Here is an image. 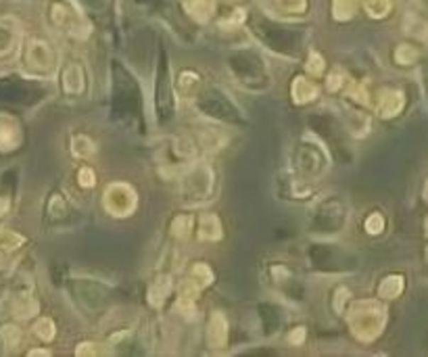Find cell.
Listing matches in <instances>:
<instances>
[{"mask_svg": "<svg viewBox=\"0 0 428 357\" xmlns=\"http://www.w3.org/2000/svg\"><path fill=\"white\" fill-rule=\"evenodd\" d=\"M26 243V238L9 228H2L0 226V251H15L19 249L21 245Z\"/></svg>", "mask_w": 428, "mask_h": 357, "instance_id": "cell-19", "label": "cell"}, {"mask_svg": "<svg viewBox=\"0 0 428 357\" xmlns=\"http://www.w3.org/2000/svg\"><path fill=\"white\" fill-rule=\"evenodd\" d=\"M427 194H428V182H427Z\"/></svg>", "mask_w": 428, "mask_h": 357, "instance_id": "cell-39", "label": "cell"}, {"mask_svg": "<svg viewBox=\"0 0 428 357\" xmlns=\"http://www.w3.org/2000/svg\"><path fill=\"white\" fill-rule=\"evenodd\" d=\"M72 150L75 157H79V159H88V157H92V155L97 153V144L92 143L88 136L79 134V136H73Z\"/></svg>", "mask_w": 428, "mask_h": 357, "instance_id": "cell-17", "label": "cell"}, {"mask_svg": "<svg viewBox=\"0 0 428 357\" xmlns=\"http://www.w3.org/2000/svg\"><path fill=\"white\" fill-rule=\"evenodd\" d=\"M349 326L356 339L370 343L380 336L387 324V309L378 301H357L349 309Z\"/></svg>", "mask_w": 428, "mask_h": 357, "instance_id": "cell-1", "label": "cell"}, {"mask_svg": "<svg viewBox=\"0 0 428 357\" xmlns=\"http://www.w3.org/2000/svg\"><path fill=\"white\" fill-rule=\"evenodd\" d=\"M199 292H201V286L197 285L192 278H190V280H184L182 286H180V295H182L184 299H192V301H197V299H199Z\"/></svg>", "mask_w": 428, "mask_h": 357, "instance_id": "cell-28", "label": "cell"}, {"mask_svg": "<svg viewBox=\"0 0 428 357\" xmlns=\"http://www.w3.org/2000/svg\"><path fill=\"white\" fill-rule=\"evenodd\" d=\"M276 4L290 15H303L307 11V0H276Z\"/></svg>", "mask_w": 428, "mask_h": 357, "instance_id": "cell-26", "label": "cell"}, {"mask_svg": "<svg viewBox=\"0 0 428 357\" xmlns=\"http://www.w3.org/2000/svg\"><path fill=\"white\" fill-rule=\"evenodd\" d=\"M103 203H105V209L111 215L126 217V215H130L136 209L138 197H136L132 186H128L124 182H115V184H109L107 186Z\"/></svg>", "mask_w": 428, "mask_h": 357, "instance_id": "cell-2", "label": "cell"}, {"mask_svg": "<svg viewBox=\"0 0 428 357\" xmlns=\"http://www.w3.org/2000/svg\"><path fill=\"white\" fill-rule=\"evenodd\" d=\"M349 297V290L347 288H339L336 290V301H334V309L341 314L343 312V303H345V299Z\"/></svg>", "mask_w": 428, "mask_h": 357, "instance_id": "cell-35", "label": "cell"}, {"mask_svg": "<svg viewBox=\"0 0 428 357\" xmlns=\"http://www.w3.org/2000/svg\"><path fill=\"white\" fill-rule=\"evenodd\" d=\"M395 61L399 65H414L418 61V50L412 44H401L395 50Z\"/></svg>", "mask_w": 428, "mask_h": 357, "instance_id": "cell-22", "label": "cell"}, {"mask_svg": "<svg viewBox=\"0 0 428 357\" xmlns=\"http://www.w3.org/2000/svg\"><path fill=\"white\" fill-rule=\"evenodd\" d=\"M94 182H97V176H94V172H92L90 167H82V170L77 172V184H79L82 188H92Z\"/></svg>", "mask_w": 428, "mask_h": 357, "instance_id": "cell-31", "label": "cell"}, {"mask_svg": "<svg viewBox=\"0 0 428 357\" xmlns=\"http://www.w3.org/2000/svg\"><path fill=\"white\" fill-rule=\"evenodd\" d=\"M34 334H36L40 341L44 343H50L57 334V328H55V322L50 318H40V320L34 324Z\"/></svg>", "mask_w": 428, "mask_h": 357, "instance_id": "cell-21", "label": "cell"}, {"mask_svg": "<svg viewBox=\"0 0 428 357\" xmlns=\"http://www.w3.org/2000/svg\"><path fill=\"white\" fill-rule=\"evenodd\" d=\"M184 9H186V13H188L192 19L205 23V21H209V17L214 15L215 2L214 0H186V2H184Z\"/></svg>", "mask_w": 428, "mask_h": 357, "instance_id": "cell-10", "label": "cell"}, {"mask_svg": "<svg viewBox=\"0 0 428 357\" xmlns=\"http://www.w3.org/2000/svg\"><path fill=\"white\" fill-rule=\"evenodd\" d=\"M0 341L2 345L11 351V349H17L19 343H21V328L15 326V324H4L0 328Z\"/></svg>", "mask_w": 428, "mask_h": 357, "instance_id": "cell-14", "label": "cell"}, {"mask_svg": "<svg viewBox=\"0 0 428 357\" xmlns=\"http://www.w3.org/2000/svg\"><path fill=\"white\" fill-rule=\"evenodd\" d=\"M38 301L34 297H30V295H21L17 301H15V305H13V312H15V316L17 318H21V320H30V318H34L38 314Z\"/></svg>", "mask_w": 428, "mask_h": 357, "instance_id": "cell-12", "label": "cell"}, {"mask_svg": "<svg viewBox=\"0 0 428 357\" xmlns=\"http://www.w3.org/2000/svg\"><path fill=\"white\" fill-rule=\"evenodd\" d=\"M30 356H50V351H46V349H34V351H30Z\"/></svg>", "mask_w": 428, "mask_h": 357, "instance_id": "cell-37", "label": "cell"}, {"mask_svg": "<svg viewBox=\"0 0 428 357\" xmlns=\"http://www.w3.org/2000/svg\"><path fill=\"white\" fill-rule=\"evenodd\" d=\"M17 42V30L9 26L6 21H0V57L9 55Z\"/></svg>", "mask_w": 428, "mask_h": 357, "instance_id": "cell-18", "label": "cell"}, {"mask_svg": "<svg viewBox=\"0 0 428 357\" xmlns=\"http://www.w3.org/2000/svg\"><path fill=\"white\" fill-rule=\"evenodd\" d=\"M345 84V77H343V73L334 72L328 75V82H326V86H328V90H332V92H336L341 86Z\"/></svg>", "mask_w": 428, "mask_h": 357, "instance_id": "cell-33", "label": "cell"}, {"mask_svg": "<svg viewBox=\"0 0 428 357\" xmlns=\"http://www.w3.org/2000/svg\"><path fill=\"white\" fill-rule=\"evenodd\" d=\"M427 232H428V219H427Z\"/></svg>", "mask_w": 428, "mask_h": 357, "instance_id": "cell-40", "label": "cell"}, {"mask_svg": "<svg viewBox=\"0 0 428 357\" xmlns=\"http://www.w3.org/2000/svg\"><path fill=\"white\" fill-rule=\"evenodd\" d=\"M99 353H101V349L94 343H82L75 349V356H99Z\"/></svg>", "mask_w": 428, "mask_h": 357, "instance_id": "cell-32", "label": "cell"}, {"mask_svg": "<svg viewBox=\"0 0 428 357\" xmlns=\"http://www.w3.org/2000/svg\"><path fill=\"white\" fill-rule=\"evenodd\" d=\"M50 17H53V21H55L59 28H63V26H70V21H72V11H70L65 4L57 2V4H53Z\"/></svg>", "mask_w": 428, "mask_h": 357, "instance_id": "cell-25", "label": "cell"}, {"mask_svg": "<svg viewBox=\"0 0 428 357\" xmlns=\"http://www.w3.org/2000/svg\"><path fill=\"white\" fill-rule=\"evenodd\" d=\"M9 209H11V199L9 197H0V217H4V215L9 214Z\"/></svg>", "mask_w": 428, "mask_h": 357, "instance_id": "cell-36", "label": "cell"}, {"mask_svg": "<svg viewBox=\"0 0 428 357\" xmlns=\"http://www.w3.org/2000/svg\"><path fill=\"white\" fill-rule=\"evenodd\" d=\"M290 97H292V101L297 105H305V103H309V101H314L318 97V86L312 79H307L303 75H297L292 79V86H290Z\"/></svg>", "mask_w": 428, "mask_h": 357, "instance_id": "cell-6", "label": "cell"}, {"mask_svg": "<svg viewBox=\"0 0 428 357\" xmlns=\"http://www.w3.org/2000/svg\"><path fill=\"white\" fill-rule=\"evenodd\" d=\"M63 88L67 94H82L84 88H86V79H84V70L79 63H70L67 70L63 73Z\"/></svg>", "mask_w": 428, "mask_h": 357, "instance_id": "cell-7", "label": "cell"}, {"mask_svg": "<svg viewBox=\"0 0 428 357\" xmlns=\"http://www.w3.org/2000/svg\"><path fill=\"white\" fill-rule=\"evenodd\" d=\"M405 107V97L401 90H395V88H385L380 90L378 94V105H376V111L383 119H391V117H397L401 111Z\"/></svg>", "mask_w": 428, "mask_h": 357, "instance_id": "cell-4", "label": "cell"}, {"mask_svg": "<svg viewBox=\"0 0 428 357\" xmlns=\"http://www.w3.org/2000/svg\"><path fill=\"white\" fill-rule=\"evenodd\" d=\"M201 77L194 72H182L178 77V90L182 97H192V92L199 88Z\"/></svg>", "mask_w": 428, "mask_h": 357, "instance_id": "cell-20", "label": "cell"}, {"mask_svg": "<svg viewBox=\"0 0 428 357\" xmlns=\"http://www.w3.org/2000/svg\"><path fill=\"white\" fill-rule=\"evenodd\" d=\"M403 288H405L403 276L391 274V276H387V278L380 282V286H378V297H380V299H397V297L403 292Z\"/></svg>", "mask_w": 428, "mask_h": 357, "instance_id": "cell-11", "label": "cell"}, {"mask_svg": "<svg viewBox=\"0 0 428 357\" xmlns=\"http://www.w3.org/2000/svg\"><path fill=\"white\" fill-rule=\"evenodd\" d=\"M366 230L368 234H380L385 230V217L380 214H372L366 219Z\"/></svg>", "mask_w": 428, "mask_h": 357, "instance_id": "cell-27", "label": "cell"}, {"mask_svg": "<svg viewBox=\"0 0 428 357\" xmlns=\"http://www.w3.org/2000/svg\"><path fill=\"white\" fill-rule=\"evenodd\" d=\"M363 9L372 19H385L393 9L391 0H363Z\"/></svg>", "mask_w": 428, "mask_h": 357, "instance_id": "cell-16", "label": "cell"}, {"mask_svg": "<svg viewBox=\"0 0 428 357\" xmlns=\"http://www.w3.org/2000/svg\"><path fill=\"white\" fill-rule=\"evenodd\" d=\"M26 63L32 72L50 73L55 70L57 59H55V53L48 42L34 38L26 46Z\"/></svg>", "mask_w": 428, "mask_h": 357, "instance_id": "cell-3", "label": "cell"}, {"mask_svg": "<svg viewBox=\"0 0 428 357\" xmlns=\"http://www.w3.org/2000/svg\"><path fill=\"white\" fill-rule=\"evenodd\" d=\"M192 280L201 286V288L209 286L214 282V272H212V268H209L207 263H197V265L192 268Z\"/></svg>", "mask_w": 428, "mask_h": 357, "instance_id": "cell-24", "label": "cell"}, {"mask_svg": "<svg viewBox=\"0 0 428 357\" xmlns=\"http://www.w3.org/2000/svg\"><path fill=\"white\" fill-rule=\"evenodd\" d=\"M303 341H305V328H303V326L295 328V330L288 334V343H292V345H301Z\"/></svg>", "mask_w": 428, "mask_h": 357, "instance_id": "cell-34", "label": "cell"}, {"mask_svg": "<svg viewBox=\"0 0 428 357\" xmlns=\"http://www.w3.org/2000/svg\"><path fill=\"white\" fill-rule=\"evenodd\" d=\"M356 0H332V15L336 21H349L356 15Z\"/></svg>", "mask_w": 428, "mask_h": 357, "instance_id": "cell-15", "label": "cell"}, {"mask_svg": "<svg viewBox=\"0 0 428 357\" xmlns=\"http://www.w3.org/2000/svg\"><path fill=\"white\" fill-rule=\"evenodd\" d=\"M2 261H4V259H2V255H0V268H2Z\"/></svg>", "mask_w": 428, "mask_h": 357, "instance_id": "cell-38", "label": "cell"}, {"mask_svg": "<svg viewBox=\"0 0 428 357\" xmlns=\"http://www.w3.org/2000/svg\"><path fill=\"white\" fill-rule=\"evenodd\" d=\"M190 230H192V217H188V215H180L176 217L174 221H172V234L180 238V241H184V238H188L190 236Z\"/></svg>", "mask_w": 428, "mask_h": 357, "instance_id": "cell-23", "label": "cell"}, {"mask_svg": "<svg viewBox=\"0 0 428 357\" xmlns=\"http://www.w3.org/2000/svg\"><path fill=\"white\" fill-rule=\"evenodd\" d=\"M427 261H428V249H427Z\"/></svg>", "mask_w": 428, "mask_h": 357, "instance_id": "cell-41", "label": "cell"}, {"mask_svg": "<svg viewBox=\"0 0 428 357\" xmlns=\"http://www.w3.org/2000/svg\"><path fill=\"white\" fill-rule=\"evenodd\" d=\"M178 312L186 318V320H192V318L197 316V305H194L192 299H184V297H180Z\"/></svg>", "mask_w": 428, "mask_h": 357, "instance_id": "cell-29", "label": "cell"}, {"mask_svg": "<svg viewBox=\"0 0 428 357\" xmlns=\"http://www.w3.org/2000/svg\"><path fill=\"white\" fill-rule=\"evenodd\" d=\"M170 292H172V278L170 276H161L148 288V303L153 307H161L165 303V299L170 297Z\"/></svg>", "mask_w": 428, "mask_h": 357, "instance_id": "cell-9", "label": "cell"}, {"mask_svg": "<svg viewBox=\"0 0 428 357\" xmlns=\"http://www.w3.org/2000/svg\"><path fill=\"white\" fill-rule=\"evenodd\" d=\"M19 141H21L19 130H17L15 126H11V123L0 121V150H11V148H15V146L19 144Z\"/></svg>", "mask_w": 428, "mask_h": 357, "instance_id": "cell-13", "label": "cell"}, {"mask_svg": "<svg viewBox=\"0 0 428 357\" xmlns=\"http://www.w3.org/2000/svg\"><path fill=\"white\" fill-rule=\"evenodd\" d=\"M305 70L312 73V75H322V72H324V59H322L320 53H312L309 55Z\"/></svg>", "mask_w": 428, "mask_h": 357, "instance_id": "cell-30", "label": "cell"}, {"mask_svg": "<svg viewBox=\"0 0 428 357\" xmlns=\"http://www.w3.org/2000/svg\"><path fill=\"white\" fill-rule=\"evenodd\" d=\"M199 238L207 243H215L221 238V224L217 215L203 214L199 217Z\"/></svg>", "mask_w": 428, "mask_h": 357, "instance_id": "cell-8", "label": "cell"}, {"mask_svg": "<svg viewBox=\"0 0 428 357\" xmlns=\"http://www.w3.org/2000/svg\"><path fill=\"white\" fill-rule=\"evenodd\" d=\"M207 343L212 349H224L228 343V320L221 312H214L209 328H207Z\"/></svg>", "mask_w": 428, "mask_h": 357, "instance_id": "cell-5", "label": "cell"}]
</instances>
